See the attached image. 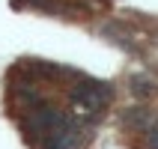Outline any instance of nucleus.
<instances>
[{"label": "nucleus", "mask_w": 158, "mask_h": 149, "mask_svg": "<svg viewBox=\"0 0 158 149\" xmlns=\"http://www.w3.org/2000/svg\"><path fill=\"white\" fill-rule=\"evenodd\" d=\"M110 3L114 0H12L15 9H36V12L66 18V21H89Z\"/></svg>", "instance_id": "f03ea898"}, {"label": "nucleus", "mask_w": 158, "mask_h": 149, "mask_svg": "<svg viewBox=\"0 0 158 149\" xmlns=\"http://www.w3.org/2000/svg\"><path fill=\"white\" fill-rule=\"evenodd\" d=\"M6 105L30 149H87L110 105V87L45 60H18Z\"/></svg>", "instance_id": "f257e3e1"}]
</instances>
